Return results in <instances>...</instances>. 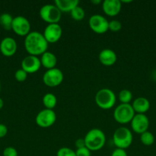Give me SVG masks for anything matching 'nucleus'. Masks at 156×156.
Instances as JSON below:
<instances>
[{
    "mask_svg": "<svg viewBox=\"0 0 156 156\" xmlns=\"http://www.w3.org/2000/svg\"><path fill=\"white\" fill-rule=\"evenodd\" d=\"M140 140L143 145L146 146H151L154 142V136L152 133L149 131H145L140 135Z\"/></svg>",
    "mask_w": 156,
    "mask_h": 156,
    "instance_id": "obj_22",
    "label": "nucleus"
},
{
    "mask_svg": "<svg viewBox=\"0 0 156 156\" xmlns=\"http://www.w3.org/2000/svg\"><path fill=\"white\" fill-rule=\"evenodd\" d=\"M21 69L26 72L28 74H32L38 72L41 66V60L36 56L28 55L25 56L21 61Z\"/></svg>",
    "mask_w": 156,
    "mask_h": 156,
    "instance_id": "obj_13",
    "label": "nucleus"
},
{
    "mask_svg": "<svg viewBox=\"0 0 156 156\" xmlns=\"http://www.w3.org/2000/svg\"><path fill=\"white\" fill-rule=\"evenodd\" d=\"M99 60L102 65L106 66H110L116 63L117 60V55L111 49H104L99 53Z\"/></svg>",
    "mask_w": 156,
    "mask_h": 156,
    "instance_id": "obj_16",
    "label": "nucleus"
},
{
    "mask_svg": "<svg viewBox=\"0 0 156 156\" xmlns=\"http://www.w3.org/2000/svg\"><path fill=\"white\" fill-rule=\"evenodd\" d=\"M133 141V136L131 130L127 127H119L113 135V142L118 149H128Z\"/></svg>",
    "mask_w": 156,
    "mask_h": 156,
    "instance_id": "obj_3",
    "label": "nucleus"
},
{
    "mask_svg": "<svg viewBox=\"0 0 156 156\" xmlns=\"http://www.w3.org/2000/svg\"><path fill=\"white\" fill-rule=\"evenodd\" d=\"M13 17L9 13H3L0 15V25L6 30L12 29Z\"/></svg>",
    "mask_w": 156,
    "mask_h": 156,
    "instance_id": "obj_21",
    "label": "nucleus"
},
{
    "mask_svg": "<svg viewBox=\"0 0 156 156\" xmlns=\"http://www.w3.org/2000/svg\"><path fill=\"white\" fill-rule=\"evenodd\" d=\"M70 15L75 21H82L85 17V11L82 7L77 5L70 12Z\"/></svg>",
    "mask_w": 156,
    "mask_h": 156,
    "instance_id": "obj_23",
    "label": "nucleus"
},
{
    "mask_svg": "<svg viewBox=\"0 0 156 156\" xmlns=\"http://www.w3.org/2000/svg\"><path fill=\"white\" fill-rule=\"evenodd\" d=\"M28 77V73H26L24 70H23L22 69H18L15 73V79L17 82H23L27 79Z\"/></svg>",
    "mask_w": 156,
    "mask_h": 156,
    "instance_id": "obj_27",
    "label": "nucleus"
},
{
    "mask_svg": "<svg viewBox=\"0 0 156 156\" xmlns=\"http://www.w3.org/2000/svg\"><path fill=\"white\" fill-rule=\"evenodd\" d=\"M48 43L43 34L38 31H31L24 39V48L32 56H38L47 51Z\"/></svg>",
    "mask_w": 156,
    "mask_h": 156,
    "instance_id": "obj_1",
    "label": "nucleus"
},
{
    "mask_svg": "<svg viewBox=\"0 0 156 156\" xmlns=\"http://www.w3.org/2000/svg\"><path fill=\"white\" fill-rule=\"evenodd\" d=\"M91 2L93 3V4H95V5H98V4H100V3H102V1H101V0H92Z\"/></svg>",
    "mask_w": 156,
    "mask_h": 156,
    "instance_id": "obj_33",
    "label": "nucleus"
},
{
    "mask_svg": "<svg viewBox=\"0 0 156 156\" xmlns=\"http://www.w3.org/2000/svg\"><path fill=\"white\" fill-rule=\"evenodd\" d=\"M75 152L76 156H91V151L89 150L87 147L76 149Z\"/></svg>",
    "mask_w": 156,
    "mask_h": 156,
    "instance_id": "obj_29",
    "label": "nucleus"
},
{
    "mask_svg": "<svg viewBox=\"0 0 156 156\" xmlns=\"http://www.w3.org/2000/svg\"><path fill=\"white\" fill-rule=\"evenodd\" d=\"M122 28V23L118 20H112L109 21V30L113 32H118Z\"/></svg>",
    "mask_w": 156,
    "mask_h": 156,
    "instance_id": "obj_26",
    "label": "nucleus"
},
{
    "mask_svg": "<svg viewBox=\"0 0 156 156\" xmlns=\"http://www.w3.org/2000/svg\"><path fill=\"white\" fill-rule=\"evenodd\" d=\"M130 123L132 130L136 133L141 135L145 131H148L149 126V120L145 114H136Z\"/></svg>",
    "mask_w": 156,
    "mask_h": 156,
    "instance_id": "obj_12",
    "label": "nucleus"
},
{
    "mask_svg": "<svg viewBox=\"0 0 156 156\" xmlns=\"http://www.w3.org/2000/svg\"><path fill=\"white\" fill-rule=\"evenodd\" d=\"M42 102L46 109L53 110L58 103L57 97L52 93H47L43 96Z\"/></svg>",
    "mask_w": 156,
    "mask_h": 156,
    "instance_id": "obj_20",
    "label": "nucleus"
},
{
    "mask_svg": "<svg viewBox=\"0 0 156 156\" xmlns=\"http://www.w3.org/2000/svg\"><path fill=\"white\" fill-rule=\"evenodd\" d=\"M111 156H128L127 155V152H125V149H118L116 148L115 150H113V152H112Z\"/></svg>",
    "mask_w": 156,
    "mask_h": 156,
    "instance_id": "obj_30",
    "label": "nucleus"
},
{
    "mask_svg": "<svg viewBox=\"0 0 156 156\" xmlns=\"http://www.w3.org/2000/svg\"><path fill=\"white\" fill-rule=\"evenodd\" d=\"M135 113L136 114H145L148 112L150 108V102L146 98L139 97L136 98L132 105Z\"/></svg>",
    "mask_w": 156,
    "mask_h": 156,
    "instance_id": "obj_17",
    "label": "nucleus"
},
{
    "mask_svg": "<svg viewBox=\"0 0 156 156\" xmlns=\"http://www.w3.org/2000/svg\"><path fill=\"white\" fill-rule=\"evenodd\" d=\"M3 156H18V152L14 147L9 146L3 150Z\"/></svg>",
    "mask_w": 156,
    "mask_h": 156,
    "instance_id": "obj_28",
    "label": "nucleus"
},
{
    "mask_svg": "<svg viewBox=\"0 0 156 156\" xmlns=\"http://www.w3.org/2000/svg\"><path fill=\"white\" fill-rule=\"evenodd\" d=\"M75 146L76 147V149H80V148L86 147L84 139H82V138L77 139V140L75 141Z\"/></svg>",
    "mask_w": 156,
    "mask_h": 156,
    "instance_id": "obj_32",
    "label": "nucleus"
},
{
    "mask_svg": "<svg viewBox=\"0 0 156 156\" xmlns=\"http://www.w3.org/2000/svg\"><path fill=\"white\" fill-rule=\"evenodd\" d=\"M89 26L93 32L102 34L109 30V21L102 15H93L89 19Z\"/></svg>",
    "mask_w": 156,
    "mask_h": 156,
    "instance_id": "obj_9",
    "label": "nucleus"
},
{
    "mask_svg": "<svg viewBox=\"0 0 156 156\" xmlns=\"http://www.w3.org/2000/svg\"><path fill=\"white\" fill-rule=\"evenodd\" d=\"M12 30L19 36H27L31 30V24L24 16H16L13 18Z\"/></svg>",
    "mask_w": 156,
    "mask_h": 156,
    "instance_id": "obj_10",
    "label": "nucleus"
},
{
    "mask_svg": "<svg viewBox=\"0 0 156 156\" xmlns=\"http://www.w3.org/2000/svg\"><path fill=\"white\" fill-rule=\"evenodd\" d=\"M56 120L57 115L54 110L44 108L37 114L35 117V123L41 128H48L54 124Z\"/></svg>",
    "mask_w": 156,
    "mask_h": 156,
    "instance_id": "obj_7",
    "label": "nucleus"
},
{
    "mask_svg": "<svg viewBox=\"0 0 156 156\" xmlns=\"http://www.w3.org/2000/svg\"><path fill=\"white\" fill-rule=\"evenodd\" d=\"M40 60H41V66L45 69H47V70L55 68L57 65V62H58V59H57L54 53L47 51V50L41 55Z\"/></svg>",
    "mask_w": 156,
    "mask_h": 156,
    "instance_id": "obj_18",
    "label": "nucleus"
},
{
    "mask_svg": "<svg viewBox=\"0 0 156 156\" xmlns=\"http://www.w3.org/2000/svg\"><path fill=\"white\" fill-rule=\"evenodd\" d=\"M8 133V128L5 124L0 123V138H3Z\"/></svg>",
    "mask_w": 156,
    "mask_h": 156,
    "instance_id": "obj_31",
    "label": "nucleus"
},
{
    "mask_svg": "<svg viewBox=\"0 0 156 156\" xmlns=\"http://www.w3.org/2000/svg\"><path fill=\"white\" fill-rule=\"evenodd\" d=\"M136 115L132 106L130 104H120L113 112V117L117 123L126 124L130 123Z\"/></svg>",
    "mask_w": 156,
    "mask_h": 156,
    "instance_id": "obj_5",
    "label": "nucleus"
},
{
    "mask_svg": "<svg viewBox=\"0 0 156 156\" xmlns=\"http://www.w3.org/2000/svg\"><path fill=\"white\" fill-rule=\"evenodd\" d=\"M3 106H4V101H3L2 99L0 98V110L3 108Z\"/></svg>",
    "mask_w": 156,
    "mask_h": 156,
    "instance_id": "obj_34",
    "label": "nucleus"
},
{
    "mask_svg": "<svg viewBox=\"0 0 156 156\" xmlns=\"http://www.w3.org/2000/svg\"><path fill=\"white\" fill-rule=\"evenodd\" d=\"M18 45L14 38L7 37L2 40L0 42V51L3 56L10 57L16 53Z\"/></svg>",
    "mask_w": 156,
    "mask_h": 156,
    "instance_id": "obj_14",
    "label": "nucleus"
},
{
    "mask_svg": "<svg viewBox=\"0 0 156 156\" xmlns=\"http://www.w3.org/2000/svg\"><path fill=\"white\" fill-rule=\"evenodd\" d=\"M62 33V27H61L60 24H49L44 28L43 35L48 44L49 43L54 44V43L58 42L61 39Z\"/></svg>",
    "mask_w": 156,
    "mask_h": 156,
    "instance_id": "obj_11",
    "label": "nucleus"
},
{
    "mask_svg": "<svg viewBox=\"0 0 156 156\" xmlns=\"http://www.w3.org/2000/svg\"><path fill=\"white\" fill-rule=\"evenodd\" d=\"M102 9L108 16H116L122 9V3L119 0H105L102 3Z\"/></svg>",
    "mask_w": 156,
    "mask_h": 156,
    "instance_id": "obj_15",
    "label": "nucleus"
},
{
    "mask_svg": "<svg viewBox=\"0 0 156 156\" xmlns=\"http://www.w3.org/2000/svg\"><path fill=\"white\" fill-rule=\"evenodd\" d=\"M84 139L86 147L90 151L100 150L106 143L105 133L98 128L89 130Z\"/></svg>",
    "mask_w": 156,
    "mask_h": 156,
    "instance_id": "obj_2",
    "label": "nucleus"
},
{
    "mask_svg": "<svg viewBox=\"0 0 156 156\" xmlns=\"http://www.w3.org/2000/svg\"><path fill=\"white\" fill-rule=\"evenodd\" d=\"M57 156H76V152L68 147H62L57 152Z\"/></svg>",
    "mask_w": 156,
    "mask_h": 156,
    "instance_id": "obj_25",
    "label": "nucleus"
},
{
    "mask_svg": "<svg viewBox=\"0 0 156 156\" xmlns=\"http://www.w3.org/2000/svg\"><path fill=\"white\" fill-rule=\"evenodd\" d=\"M64 80V73L58 68L47 69L43 76V82L47 87L54 88L62 83Z\"/></svg>",
    "mask_w": 156,
    "mask_h": 156,
    "instance_id": "obj_8",
    "label": "nucleus"
},
{
    "mask_svg": "<svg viewBox=\"0 0 156 156\" xmlns=\"http://www.w3.org/2000/svg\"><path fill=\"white\" fill-rule=\"evenodd\" d=\"M116 101V97L113 91L109 88H101L95 95V102L99 108L109 110L113 108Z\"/></svg>",
    "mask_w": 156,
    "mask_h": 156,
    "instance_id": "obj_4",
    "label": "nucleus"
},
{
    "mask_svg": "<svg viewBox=\"0 0 156 156\" xmlns=\"http://www.w3.org/2000/svg\"><path fill=\"white\" fill-rule=\"evenodd\" d=\"M0 91H1V83H0Z\"/></svg>",
    "mask_w": 156,
    "mask_h": 156,
    "instance_id": "obj_36",
    "label": "nucleus"
},
{
    "mask_svg": "<svg viewBox=\"0 0 156 156\" xmlns=\"http://www.w3.org/2000/svg\"><path fill=\"white\" fill-rule=\"evenodd\" d=\"M121 3L122 2H124V3H128V2H132V0H128V1H123V0H122V1H120Z\"/></svg>",
    "mask_w": 156,
    "mask_h": 156,
    "instance_id": "obj_35",
    "label": "nucleus"
},
{
    "mask_svg": "<svg viewBox=\"0 0 156 156\" xmlns=\"http://www.w3.org/2000/svg\"><path fill=\"white\" fill-rule=\"evenodd\" d=\"M62 12L55 5L46 4L40 9L39 15L41 19L49 24H58Z\"/></svg>",
    "mask_w": 156,
    "mask_h": 156,
    "instance_id": "obj_6",
    "label": "nucleus"
},
{
    "mask_svg": "<svg viewBox=\"0 0 156 156\" xmlns=\"http://www.w3.org/2000/svg\"><path fill=\"white\" fill-rule=\"evenodd\" d=\"M79 0H55L54 5L61 12H70L79 5Z\"/></svg>",
    "mask_w": 156,
    "mask_h": 156,
    "instance_id": "obj_19",
    "label": "nucleus"
},
{
    "mask_svg": "<svg viewBox=\"0 0 156 156\" xmlns=\"http://www.w3.org/2000/svg\"><path fill=\"white\" fill-rule=\"evenodd\" d=\"M119 100L122 104H129L132 99V94L128 89H122L119 93Z\"/></svg>",
    "mask_w": 156,
    "mask_h": 156,
    "instance_id": "obj_24",
    "label": "nucleus"
}]
</instances>
